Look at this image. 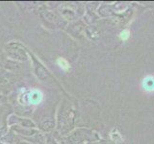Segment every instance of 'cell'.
<instances>
[{"mask_svg": "<svg viewBox=\"0 0 154 144\" xmlns=\"http://www.w3.org/2000/svg\"><path fill=\"white\" fill-rule=\"evenodd\" d=\"M7 54L14 60L18 61H26L27 54L24 47L18 42H11L6 46Z\"/></svg>", "mask_w": 154, "mask_h": 144, "instance_id": "6da1fadb", "label": "cell"}, {"mask_svg": "<svg viewBox=\"0 0 154 144\" xmlns=\"http://www.w3.org/2000/svg\"><path fill=\"white\" fill-rule=\"evenodd\" d=\"M142 88L148 93L154 92V76L147 75L142 81Z\"/></svg>", "mask_w": 154, "mask_h": 144, "instance_id": "3957f363", "label": "cell"}, {"mask_svg": "<svg viewBox=\"0 0 154 144\" xmlns=\"http://www.w3.org/2000/svg\"><path fill=\"white\" fill-rule=\"evenodd\" d=\"M32 59L34 62V71H35V74L37 75V77L40 78L41 80L46 79L48 76V72H47L46 68H45V66H43L40 62H38L36 60L35 57L32 56Z\"/></svg>", "mask_w": 154, "mask_h": 144, "instance_id": "7a4b0ae2", "label": "cell"}, {"mask_svg": "<svg viewBox=\"0 0 154 144\" xmlns=\"http://www.w3.org/2000/svg\"><path fill=\"white\" fill-rule=\"evenodd\" d=\"M129 37H130V33H129V31L128 30H124V31H122V33H120V35H119V38H120V40H127L128 38H129Z\"/></svg>", "mask_w": 154, "mask_h": 144, "instance_id": "277c9868", "label": "cell"}]
</instances>
